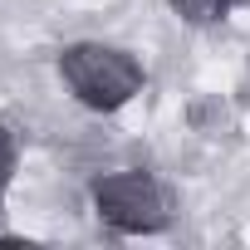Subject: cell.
<instances>
[{
	"mask_svg": "<svg viewBox=\"0 0 250 250\" xmlns=\"http://www.w3.org/2000/svg\"><path fill=\"white\" fill-rule=\"evenodd\" d=\"M59 74L64 83L79 93V103L98 108V113H113L123 108L133 93H143V64L128 54V49H113V44H69L59 54Z\"/></svg>",
	"mask_w": 250,
	"mask_h": 250,
	"instance_id": "6da1fadb",
	"label": "cell"
},
{
	"mask_svg": "<svg viewBox=\"0 0 250 250\" xmlns=\"http://www.w3.org/2000/svg\"><path fill=\"white\" fill-rule=\"evenodd\" d=\"M93 206L108 226L118 230H162L172 221V206H167V191L147 177V172H113V177H98L93 182Z\"/></svg>",
	"mask_w": 250,
	"mask_h": 250,
	"instance_id": "7a4b0ae2",
	"label": "cell"
},
{
	"mask_svg": "<svg viewBox=\"0 0 250 250\" xmlns=\"http://www.w3.org/2000/svg\"><path fill=\"white\" fill-rule=\"evenodd\" d=\"M10 167H15V147H10V138H5V128H0V182L10 177Z\"/></svg>",
	"mask_w": 250,
	"mask_h": 250,
	"instance_id": "277c9868",
	"label": "cell"
},
{
	"mask_svg": "<svg viewBox=\"0 0 250 250\" xmlns=\"http://www.w3.org/2000/svg\"><path fill=\"white\" fill-rule=\"evenodd\" d=\"M230 5H240V0H172V10H177L182 20H191V25H211V20H221Z\"/></svg>",
	"mask_w": 250,
	"mask_h": 250,
	"instance_id": "3957f363",
	"label": "cell"
}]
</instances>
